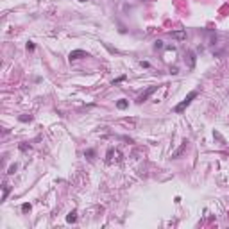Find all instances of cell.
Here are the masks:
<instances>
[{"label":"cell","instance_id":"2","mask_svg":"<svg viewBox=\"0 0 229 229\" xmlns=\"http://www.w3.org/2000/svg\"><path fill=\"white\" fill-rule=\"evenodd\" d=\"M158 88H159V86H150L149 89H145V91H143V93H142V95L138 97V100H136V102H138V104H142V102H145V100H147V99H149V97H150L152 93H154V91L158 89Z\"/></svg>","mask_w":229,"mask_h":229},{"label":"cell","instance_id":"8","mask_svg":"<svg viewBox=\"0 0 229 229\" xmlns=\"http://www.w3.org/2000/svg\"><path fill=\"white\" fill-rule=\"evenodd\" d=\"M9 192H11V186H9V185H4V193H2V201H6V199H7Z\"/></svg>","mask_w":229,"mask_h":229},{"label":"cell","instance_id":"9","mask_svg":"<svg viewBox=\"0 0 229 229\" xmlns=\"http://www.w3.org/2000/svg\"><path fill=\"white\" fill-rule=\"evenodd\" d=\"M18 149H20L22 152H29V150H31V145H27V143H20V145H18Z\"/></svg>","mask_w":229,"mask_h":229},{"label":"cell","instance_id":"12","mask_svg":"<svg viewBox=\"0 0 229 229\" xmlns=\"http://www.w3.org/2000/svg\"><path fill=\"white\" fill-rule=\"evenodd\" d=\"M16 168H18L16 165H11V166H9V170H7V174H9V175H11V174H15V172H16Z\"/></svg>","mask_w":229,"mask_h":229},{"label":"cell","instance_id":"13","mask_svg":"<svg viewBox=\"0 0 229 229\" xmlns=\"http://www.w3.org/2000/svg\"><path fill=\"white\" fill-rule=\"evenodd\" d=\"M195 65V56H193V52H190V66H193Z\"/></svg>","mask_w":229,"mask_h":229},{"label":"cell","instance_id":"14","mask_svg":"<svg viewBox=\"0 0 229 229\" xmlns=\"http://www.w3.org/2000/svg\"><path fill=\"white\" fill-rule=\"evenodd\" d=\"M122 81H125V75H120L118 79H115V81H113V84H118V82H122Z\"/></svg>","mask_w":229,"mask_h":229},{"label":"cell","instance_id":"5","mask_svg":"<svg viewBox=\"0 0 229 229\" xmlns=\"http://www.w3.org/2000/svg\"><path fill=\"white\" fill-rule=\"evenodd\" d=\"M68 57H70V61H75L79 57H88V52H84V50H72Z\"/></svg>","mask_w":229,"mask_h":229},{"label":"cell","instance_id":"17","mask_svg":"<svg viewBox=\"0 0 229 229\" xmlns=\"http://www.w3.org/2000/svg\"><path fill=\"white\" fill-rule=\"evenodd\" d=\"M113 152H115L113 149H109V150H108V161H111V158H113Z\"/></svg>","mask_w":229,"mask_h":229},{"label":"cell","instance_id":"10","mask_svg":"<svg viewBox=\"0 0 229 229\" xmlns=\"http://www.w3.org/2000/svg\"><path fill=\"white\" fill-rule=\"evenodd\" d=\"M31 120H32L31 115H29V116H27V115H22V116H20V122H31Z\"/></svg>","mask_w":229,"mask_h":229},{"label":"cell","instance_id":"11","mask_svg":"<svg viewBox=\"0 0 229 229\" xmlns=\"http://www.w3.org/2000/svg\"><path fill=\"white\" fill-rule=\"evenodd\" d=\"M154 49H163V41L161 39H156L154 41Z\"/></svg>","mask_w":229,"mask_h":229},{"label":"cell","instance_id":"4","mask_svg":"<svg viewBox=\"0 0 229 229\" xmlns=\"http://www.w3.org/2000/svg\"><path fill=\"white\" fill-rule=\"evenodd\" d=\"M186 147H188V142L185 140V142H182V143H181V147H179L177 150H174V152H172V159H177V158H179V156H181L182 152H185V150H186Z\"/></svg>","mask_w":229,"mask_h":229},{"label":"cell","instance_id":"16","mask_svg":"<svg viewBox=\"0 0 229 229\" xmlns=\"http://www.w3.org/2000/svg\"><path fill=\"white\" fill-rule=\"evenodd\" d=\"M140 66H142V68H149L150 65H149V61H140Z\"/></svg>","mask_w":229,"mask_h":229},{"label":"cell","instance_id":"20","mask_svg":"<svg viewBox=\"0 0 229 229\" xmlns=\"http://www.w3.org/2000/svg\"><path fill=\"white\" fill-rule=\"evenodd\" d=\"M227 97H229V91H227Z\"/></svg>","mask_w":229,"mask_h":229},{"label":"cell","instance_id":"1","mask_svg":"<svg viewBox=\"0 0 229 229\" xmlns=\"http://www.w3.org/2000/svg\"><path fill=\"white\" fill-rule=\"evenodd\" d=\"M197 95H199V93H197L195 89H193V91H190V93L185 97V100H182V102H179V104L174 108V111H175V113H182V111H185V109H186V108L192 104V100H193V99H197Z\"/></svg>","mask_w":229,"mask_h":229},{"label":"cell","instance_id":"7","mask_svg":"<svg viewBox=\"0 0 229 229\" xmlns=\"http://www.w3.org/2000/svg\"><path fill=\"white\" fill-rule=\"evenodd\" d=\"M77 220V213L75 211H72V213H68V217H66V222H70V224H73Z\"/></svg>","mask_w":229,"mask_h":229},{"label":"cell","instance_id":"6","mask_svg":"<svg viewBox=\"0 0 229 229\" xmlns=\"http://www.w3.org/2000/svg\"><path fill=\"white\" fill-rule=\"evenodd\" d=\"M127 106H129V102H127L125 99H120V100L116 102V108H118V109H125Z\"/></svg>","mask_w":229,"mask_h":229},{"label":"cell","instance_id":"18","mask_svg":"<svg viewBox=\"0 0 229 229\" xmlns=\"http://www.w3.org/2000/svg\"><path fill=\"white\" fill-rule=\"evenodd\" d=\"M27 50H34V43H32V41L27 43Z\"/></svg>","mask_w":229,"mask_h":229},{"label":"cell","instance_id":"15","mask_svg":"<svg viewBox=\"0 0 229 229\" xmlns=\"http://www.w3.org/2000/svg\"><path fill=\"white\" fill-rule=\"evenodd\" d=\"M22 211H23V213L31 211V204H23V206H22Z\"/></svg>","mask_w":229,"mask_h":229},{"label":"cell","instance_id":"19","mask_svg":"<svg viewBox=\"0 0 229 229\" xmlns=\"http://www.w3.org/2000/svg\"><path fill=\"white\" fill-rule=\"evenodd\" d=\"M79 2H86V0H79Z\"/></svg>","mask_w":229,"mask_h":229},{"label":"cell","instance_id":"3","mask_svg":"<svg viewBox=\"0 0 229 229\" xmlns=\"http://www.w3.org/2000/svg\"><path fill=\"white\" fill-rule=\"evenodd\" d=\"M170 36H172L174 39H177V41H182V39H186V31H182V29H179V31H172V32H170Z\"/></svg>","mask_w":229,"mask_h":229}]
</instances>
